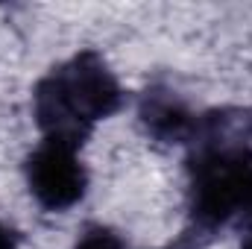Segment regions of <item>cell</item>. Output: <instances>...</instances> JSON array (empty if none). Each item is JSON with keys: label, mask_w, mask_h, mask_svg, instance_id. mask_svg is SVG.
<instances>
[{"label": "cell", "mask_w": 252, "mask_h": 249, "mask_svg": "<svg viewBox=\"0 0 252 249\" xmlns=\"http://www.w3.org/2000/svg\"><path fill=\"white\" fill-rule=\"evenodd\" d=\"M73 249H126V244L121 241L118 232H112L106 226H91L79 235Z\"/></svg>", "instance_id": "5b68a950"}, {"label": "cell", "mask_w": 252, "mask_h": 249, "mask_svg": "<svg viewBox=\"0 0 252 249\" xmlns=\"http://www.w3.org/2000/svg\"><path fill=\"white\" fill-rule=\"evenodd\" d=\"M118 76L97 50H79L44 73L32 91L35 124L47 141L82 147L91 129L121 109Z\"/></svg>", "instance_id": "6da1fadb"}, {"label": "cell", "mask_w": 252, "mask_h": 249, "mask_svg": "<svg viewBox=\"0 0 252 249\" xmlns=\"http://www.w3.org/2000/svg\"><path fill=\"white\" fill-rule=\"evenodd\" d=\"M0 249H15V235L0 223Z\"/></svg>", "instance_id": "8992f818"}, {"label": "cell", "mask_w": 252, "mask_h": 249, "mask_svg": "<svg viewBox=\"0 0 252 249\" xmlns=\"http://www.w3.org/2000/svg\"><path fill=\"white\" fill-rule=\"evenodd\" d=\"M27 187L32 199L47 211L73 208L88 190V170L79 158V150L62 141H41L24 164Z\"/></svg>", "instance_id": "3957f363"}, {"label": "cell", "mask_w": 252, "mask_h": 249, "mask_svg": "<svg viewBox=\"0 0 252 249\" xmlns=\"http://www.w3.org/2000/svg\"><path fill=\"white\" fill-rule=\"evenodd\" d=\"M241 249H252V238H247V241H244V247Z\"/></svg>", "instance_id": "52a82bcc"}, {"label": "cell", "mask_w": 252, "mask_h": 249, "mask_svg": "<svg viewBox=\"0 0 252 249\" xmlns=\"http://www.w3.org/2000/svg\"><path fill=\"white\" fill-rule=\"evenodd\" d=\"M252 208V153L247 147H205L190 164V214L214 229Z\"/></svg>", "instance_id": "7a4b0ae2"}, {"label": "cell", "mask_w": 252, "mask_h": 249, "mask_svg": "<svg viewBox=\"0 0 252 249\" xmlns=\"http://www.w3.org/2000/svg\"><path fill=\"white\" fill-rule=\"evenodd\" d=\"M141 121L147 126V132H153L156 138L170 141V144L188 141L196 129L193 115L173 94H147L141 103Z\"/></svg>", "instance_id": "277c9868"}, {"label": "cell", "mask_w": 252, "mask_h": 249, "mask_svg": "<svg viewBox=\"0 0 252 249\" xmlns=\"http://www.w3.org/2000/svg\"><path fill=\"white\" fill-rule=\"evenodd\" d=\"M250 217H252V208H250Z\"/></svg>", "instance_id": "ba28073f"}]
</instances>
